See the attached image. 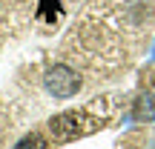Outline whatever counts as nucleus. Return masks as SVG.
Instances as JSON below:
<instances>
[{"instance_id": "obj_1", "label": "nucleus", "mask_w": 155, "mask_h": 149, "mask_svg": "<svg viewBox=\"0 0 155 149\" xmlns=\"http://www.w3.org/2000/svg\"><path fill=\"white\" fill-rule=\"evenodd\" d=\"M98 126L101 123L92 121L89 115H83V112H63V115H55L49 121V132L61 144H69V141L83 138V135H92Z\"/></svg>"}, {"instance_id": "obj_2", "label": "nucleus", "mask_w": 155, "mask_h": 149, "mask_svg": "<svg viewBox=\"0 0 155 149\" xmlns=\"http://www.w3.org/2000/svg\"><path fill=\"white\" fill-rule=\"evenodd\" d=\"M43 86H46V92L55 95V98H72L78 89H81V75H78L75 69L58 63V66H52L49 72H46Z\"/></svg>"}, {"instance_id": "obj_3", "label": "nucleus", "mask_w": 155, "mask_h": 149, "mask_svg": "<svg viewBox=\"0 0 155 149\" xmlns=\"http://www.w3.org/2000/svg\"><path fill=\"white\" fill-rule=\"evenodd\" d=\"M135 118H141V121H155V100L150 95H144V98L138 100V106H135Z\"/></svg>"}, {"instance_id": "obj_4", "label": "nucleus", "mask_w": 155, "mask_h": 149, "mask_svg": "<svg viewBox=\"0 0 155 149\" xmlns=\"http://www.w3.org/2000/svg\"><path fill=\"white\" fill-rule=\"evenodd\" d=\"M43 9L38 11V17H46V20L55 23V17H61V0H40Z\"/></svg>"}, {"instance_id": "obj_5", "label": "nucleus", "mask_w": 155, "mask_h": 149, "mask_svg": "<svg viewBox=\"0 0 155 149\" xmlns=\"http://www.w3.org/2000/svg\"><path fill=\"white\" fill-rule=\"evenodd\" d=\"M15 149H46V141H43V135L32 132V135H26V138H20V141H17Z\"/></svg>"}, {"instance_id": "obj_6", "label": "nucleus", "mask_w": 155, "mask_h": 149, "mask_svg": "<svg viewBox=\"0 0 155 149\" xmlns=\"http://www.w3.org/2000/svg\"><path fill=\"white\" fill-rule=\"evenodd\" d=\"M152 57H155V52H152Z\"/></svg>"}]
</instances>
